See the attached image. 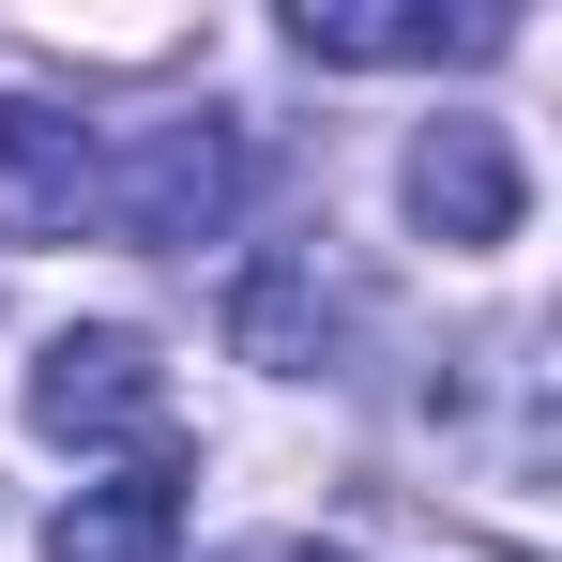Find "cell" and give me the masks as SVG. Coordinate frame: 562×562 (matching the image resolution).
<instances>
[{"label": "cell", "instance_id": "obj_1", "mask_svg": "<svg viewBox=\"0 0 562 562\" xmlns=\"http://www.w3.org/2000/svg\"><path fill=\"white\" fill-rule=\"evenodd\" d=\"M31 426L61 441V457H106V441H168V366H153V335H122V319H92V335H46V366H31Z\"/></svg>", "mask_w": 562, "mask_h": 562}, {"label": "cell", "instance_id": "obj_2", "mask_svg": "<svg viewBox=\"0 0 562 562\" xmlns=\"http://www.w3.org/2000/svg\"><path fill=\"white\" fill-rule=\"evenodd\" d=\"M122 244H213L244 213V122H137V153L106 168Z\"/></svg>", "mask_w": 562, "mask_h": 562}, {"label": "cell", "instance_id": "obj_3", "mask_svg": "<svg viewBox=\"0 0 562 562\" xmlns=\"http://www.w3.org/2000/svg\"><path fill=\"white\" fill-rule=\"evenodd\" d=\"M517 213H532V183H517L502 122H426L411 137V228L426 244H517Z\"/></svg>", "mask_w": 562, "mask_h": 562}, {"label": "cell", "instance_id": "obj_4", "mask_svg": "<svg viewBox=\"0 0 562 562\" xmlns=\"http://www.w3.org/2000/svg\"><path fill=\"white\" fill-rule=\"evenodd\" d=\"M92 198H106L92 122H61V106H0V244H77Z\"/></svg>", "mask_w": 562, "mask_h": 562}, {"label": "cell", "instance_id": "obj_5", "mask_svg": "<svg viewBox=\"0 0 562 562\" xmlns=\"http://www.w3.org/2000/svg\"><path fill=\"white\" fill-rule=\"evenodd\" d=\"M168 548H183V471L168 457L106 471V486H77V502L46 517V562H168Z\"/></svg>", "mask_w": 562, "mask_h": 562}, {"label": "cell", "instance_id": "obj_6", "mask_svg": "<svg viewBox=\"0 0 562 562\" xmlns=\"http://www.w3.org/2000/svg\"><path fill=\"white\" fill-rule=\"evenodd\" d=\"M289 46H304V61H486L502 15H426V0H411V15H350V0H304Z\"/></svg>", "mask_w": 562, "mask_h": 562}, {"label": "cell", "instance_id": "obj_7", "mask_svg": "<svg viewBox=\"0 0 562 562\" xmlns=\"http://www.w3.org/2000/svg\"><path fill=\"white\" fill-rule=\"evenodd\" d=\"M319 350H335V304L304 289V259H259V274H244V366H274V380H304V366H319Z\"/></svg>", "mask_w": 562, "mask_h": 562}, {"label": "cell", "instance_id": "obj_8", "mask_svg": "<svg viewBox=\"0 0 562 562\" xmlns=\"http://www.w3.org/2000/svg\"><path fill=\"white\" fill-rule=\"evenodd\" d=\"M228 562H350L335 532H259V548H228Z\"/></svg>", "mask_w": 562, "mask_h": 562}]
</instances>
